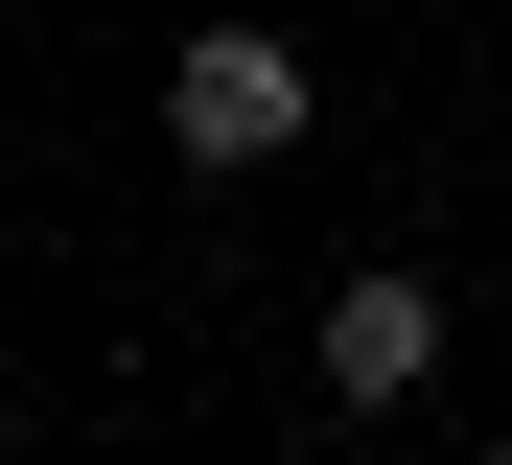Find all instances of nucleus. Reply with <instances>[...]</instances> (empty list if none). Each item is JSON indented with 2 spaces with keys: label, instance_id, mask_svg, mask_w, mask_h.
Segmentation results:
<instances>
[{
  "label": "nucleus",
  "instance_id": "nucleus-3",
  "mask_svg": "<svg viewBox=\"0 0 512 465\" xmlns=\"http://www.w3.org/2000/svg\"><path fill=\"white\" fill-rule=\"evenodd\" d=\"M489 465H512V442H489Z\"/></svg>",
  "mask_w": 512,
  "mask_h": 465
},
{
  "label": "nucleus",
  "instance_id": "nucleus-2",
  "mask_svg": "<svg viewBox=\"0 0 512 465\" xmlns=\"http://www.w3.org/2000/svg\"><path fill=\"white\" fill-rule=\"evenodd\" d=\"M419 372H443V279H419V256H350V279H326V396L396 419Z\"/></svg>",
  "mask_w": 512,
  "mask_h": 465
},
{
  "label": "nucleus",
  "instance_id": "nucleus-1",
  "mask_svg": "<svg viewBox=\"0 0 512 465\" xmlns=\"http://www.w3.org/2000/svg\"><path fill=\"white\" fill-rule=\"evenodd\" d=\"M303 117H326V70H303L280 24H187V47H163V140H187L210 186H233V163H280Z\"/></svg>",
  "mask_w": 512,
  "mask_h": 465
}]
</instances>
